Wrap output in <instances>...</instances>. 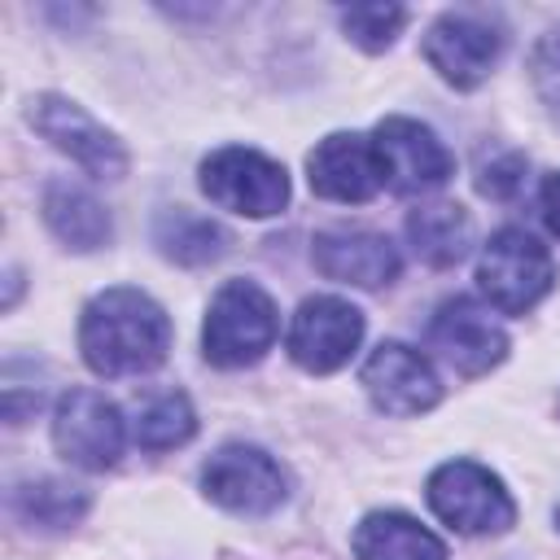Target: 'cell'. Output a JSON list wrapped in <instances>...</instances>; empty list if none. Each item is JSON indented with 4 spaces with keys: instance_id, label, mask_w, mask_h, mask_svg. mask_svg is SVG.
<instances>
[{
    "instance_id": "17",
    "label": "cell",
    "mask_w": 560,
    "mask_h": 560,
    "mask_svg": "<svg viewBox=\"0 0 560 560\" xmlns=\"http://www.w3.org/2000/svg\"><path fill=\"white\" fill-rule=\"evenodd\" d=\"M354 560H446V547L402 512H372L354 529Z\"/></svg>"
},
{
    "instance_id": "13",
    "label": "cell",
    "mask_w": 560,
    "mask_h": 560,
    "mask_svg": "<svg viewBox=\"0 0 560 560\" xmlns=\"http://www.w3.org/2000/svg\"><path fill=\"white\" fill-rule=\"evenodd\" d=\"M359 381L385 416H420V411L438 407V398H442V385H438L429 359L402 341H381L368 354Z\"/></svg>"
},
{
    "instance_id": "9",
    "label": "cell",
    "mask_w": 560,
    "mask_h": 560,
    "mask_svg": "<svg viewBox=\"0 0 560 560\" xmlns=\"http://www.w3.org/2000/svg\"><path fill=\"white\" fill-rule=\"evenodd\" d=\"M376 158H381V171H385V184L402 197L411 192H433L451 179L455 171V158L451 149L433 136V127L416 122V118H381L376 122Z\"/></svg>"
},
{
    "instance_id": "21",
    "label": "cell",
    "mask_w": 560,
    "mask_h": 560,
    "mask_svg": "<svg viewBox=\"0 0 560 560\" xmlns=\"http://www.w3.org/2000/svg\"><path fill=\"white\" fill-rule=\"evenodd\" d=\"M9 508L26 521V525H44V529H70L83 512H88V494L79 486L66 481H26L9 494Z\"/></svg>"
},
{
    "instance_id": "20",
    "label": "cell",
    "mask_w": 560,
    "mask_h": 560,
    "mask_svg": "<svg viewBox=\"0 0 560 560\" xmlns=\"http://www.w3.org/2000/svg\"><path fill=\"white\" fill-rule=\"evenodd\" d=\"M192 433H197V411H192V402H188L179 389L149 394V398L136 407L131 438H136L144 451H171V446H184Z\"/></svg>"
},
{
    "instance_id": "11",
    "label": "cell",
    "mask_w": 560,
    "mask_h": 560,
    "mask_svg": "<svg viewBox=\"0 0 560 560\" xmlns=\"http://www.w3.org/2000/svg\"><path fill=\"white\" fill-rule=\"evenodd\" d=\"M503 52L499 26H490L477 13L451 9L424 31V61L455 88H477Z\"/></svg>"
},
{
    "instance_id": "23",
    "label": "cell",
    "mask_w": 560,
    "mask_h": 560,
    "mask_svg": "<svg viewBox=\"0 0 560 560\" xmlns=\"http://www.w3.org/2000/svg\"><path fill=\"white\" fill-rule=\"evenodd\" d=\"M529 79H534L542 105L560 118V26H551L534 44V52H529Z\"/></svg>"
},
{
    "instance_id": "10",
    "label": "cell",
    "mask_w": 560,
    "mask_h": 560,
    "mask_svg": "<svg viewBox=\"0 0 560 560\" xmlns=\"http://www.w3.org/2000/svg\"><path fill=\"white\" fill-rule=\"evenodd\" d=\"M363 337V311L346 298H306L289 324V354L298 368L328 376L337 368L350 363V354L359 350Z\"/></svg>"
},
{
    "instance_id": "8",
    "label": "cell",
    "mask_w": 560,
    "mask_h": 560,
    "mask_svg": "<svg viewBox=\"0 0 560 560\" xmlns=\"http://www.w3.org/2000/svg\"><path fill=\"white\" fill-rule=\"evenodd\" d=\"M201 490H206L219 508H228V512H236V516H267V512H276V508L284 503L289 477H284V468H280L267 451H258V446H223V451H214V455L206 459V468H201Z\"/></svg>"
},
{
    "instance_id": "6",
    "label": "cell",
    "mask_w": 560,
    "mask_h": 560,
    "mask_svg": "<svg viewBox=\"0 0 560 560\" xmlns=\"http://www.w3.org/2000/svg\"><path fill=\"white\" fill-rule=\"evenodd\" d=\"M26 122L52 140L61 153H70L88 175L96 179H122L127 175V149L114 131H105L83 105H74L70 96H57V92H44V96H31L26 105Z\"/></svg>"
},
{
    "instance_id": "12",
    "label": "cell",
    "mask_w": 560,
    "mask_h": 560,
    "mask_svg": "<svg viewBox=\"0 0 560 560\" xmlns=\"http://www.w3.org/2000/svg\"><path fill=\"white\" fill-rule=\"evenodd\" d=\"M429 346L459 376H481L508 359V332L468 298H451L438 306V315L429 319Z\"/></svg>"
},
{
    "instance_id": "26",
    "label": "cell",
    "mask_w": 560,
    "mask_h": 560,
    "mask_svg": "<svg viewBox=\"0 0 560 560\" xmlns=\"http://www.w3.org/2000/svg\"><path fill=\"white\" fill-rule=\"evenodd\" d=\"M556 525H560V512H556Z\"/></svg>"
},
{
    "instance_id": "15",
    "label": "cell",
    "mask_w": 560,
    "mask_h": 560,
    "mask_svg": "<svg viewBox=\"0 0 560 560\" xmlns=\"http://www.w3.org/2000/svg\"><path fill=\"white\" fill-rule=\"evenodd\" d=\"M315 271L337 280V284H359V289H381L398 276V249L381 232H319L311 241Z\"/></svg>"
},
{
    "instance_id": "3",
    "label": "cell",
    "mask_w": 560,
    "mask_h": 560,
    "mask_svg": "<svg viewBox=\"0 0 560 560\" xmlns=\"http://www.w3.org/2000/svg\"><path fill=\"white\" fill-rule=\"evenodd\" d=\"M477 284L490 298L494 311L503 315H525L547 298L556 284V262L538 236L525 228H499L477 258Z\"/></svg>"
},
{
    "instance_id": "7",
    "label": "cell",
    "mask_w": 560,
    "mask_h": 560,
    "mask_svg": "<svg viewBox=\"0 0 560 560\" xmlns=\"http://www.w3.org/2000/svg\"><path fill=\"white\" fill-rule=\"evenodd\" d=\"M122 416L118 407L96 394V389H66L57 411H52V442L61 451L66 464L88 468V472H105L118 464L122 455Z\"/></svg>"
},
{
    "instance_id": "2",
    "label": "cell",
    "mask_w": 560,
    "mask_h": 560,
    "mask_svg": "<svg viewBox=\"0 0 560 560\" xmlns=\"http://www.w3.org/2000/svg\"><path fill=\"white\" fill-rule=\"evenodd\" d=\"M280 332L276 302L254 280H228L206 315L201 346L214 368H249L258 363Z\"/></svg>"
},
{
    "instance_id": "25",
    "label": "cell",
    "mask_w": 560,
    "mask_h": 560,
    "mask_svg": "<svg viewBox=\"0 0 560 560\" xmlns=\"http://www.w3.org/2000/svg\"><path fill=\"white\" fill-rule=\"evenodd\" d=\"M538 197H542V219H547V228L560 236V171L542 179V192H538Z\"/></svg>"
},
{
    "instance_id": "19",
    "label": "cell",
    "mask_w": 560,
    "mask_h": 560,
    "mask_svg": "<svg viewBox=\"0 0 560 560\" xmlns=\"http://www.w3.org/2000/svg\"><path fill=\"white\" fill-rule=\"evenodd\" d=\"M153 241L158 249L171 258V262H184V267H201V262H214L223 249H228V232L206 219V214H192L184 206L166 210L153 228Z\"/></svg>"
},
{
    "instance_id": "14",
    "label": "cell",
    "mask_w": 560,
    "mask_h": 560,
    "mask_svg": "<svg viewBox=\"0 0 560 560\" xmlns=\"http://www.w3.org/2000/svg\"><path fill=\"white\" fill-rule=\"evenodd\" d=\"M306 179H311V188L319 197L346 201V206L372 201L385 188V171H381L376 144L368 136H354V131L324 136L306 153Z\"/></svg>"
},
{
    "instance_id": "22",
    "label": "cell",
    "mask_w": 560,
    "mask_h": 560,
    "mask_svg": "<svg viewBox=\"0 0 560 560\" xmlns=\"http://www.w3.org/2000/svg\"><path fill=\"white\" fill-rule=\"evenodd\" d=\"M407 9L398 4H354L341 13V31L363 48V52H385L394 44V35L402 31Z\"/></svg>"
},
{
    "instance_id": "5",
    "label": "cell",
    "mask_w": 560,
    "mask_h": 560,
    "mask_svg": "<svg viewBox=\"0 0 560 560\" xmlns=\"http://www.w3.org/2000/svg\"><path fill=\"white\" fill-rule=\"evenodd\" d=\"M429 508L459 534H503L516 521V503L503 490V481L472 464V459H451L429 477Z\"/></svg>"
},
{
    "instance_id": "24",
    "label": "cell",
    "mask_w": 560,
    "mask_h": 560,
    "mask_svg": "<svg viewBox=\"0 0 560 560\" xmlns=\"http://www.w3.org/2000/svg\"><path fill=\"white\" fill-rule=\"evenodd\" d=\"M521 184H525V158H521V153H503V158L486 162L481 175H477V192L490 197V201H508V197H516Z\"/></svg>"
},
{
    "instance_id": "18",
    "label": "cell",
    "mask_w": 560,
    "mask_h": 560,
    "mask_svg": "<svg viewBox=\"0 0 560 560\" xmlns=\"http://www.w3.org/2000/svg\"><path fill=\"white\" fill-rule=\"evenodd\" d=\"M407 241H411L416 258H424L429 267H455L472 245V219L455 201L416 206L407 214Z\"/></svg>"
},
{
    "instance_id": "1",
    "label": "cell",
    "mask_w": 560,
    "mask_h": 560,
    "mask_svg": "<svg viewBox=\"0 0 560 560\" xmlns=\"http://www.w3.org/2000/svg\"><path fill=\"white\" fill-rule=\"evenodd\" d=\"M79 350L96 376H140L166 359L171 319L149 293L118 284L83 306Z\"/></svg>"
},
{
    "instance_id": "16",
    "label": "cell",
    "mask_w": 560,
    "mask_h": 560,
    "mask_svg": "<svg viewBox=\"0 0 560 560\" xmlns=\"http://www.w3.org/2000/svg\"><path fill=\"white\" fill-rule=\"evenodd\" d=\"M44 223L52 228V236L79 254L88 249H101L109 241V210L79 184L70 179H52L44 188Z\"/></svg>"
},
{
    "instance_id": "4",
    "label": "cell",
    "mask_w": 560,
    "mask_h": 560,
    "mask_svg": "<svg viewBox=\"0 0 560 560\" xmlns=\"http://www.w3.org/2000/svg\"><path fill=\"white\" fill-rule=\"evenodd\" d=\"M201 192L232 210V214H249V219H267V214H280L284 201H289V175L280 162L262 158L258 149H245V144H228V149H214L206 162H201Z\"/></svg>"
}]
</instances>
